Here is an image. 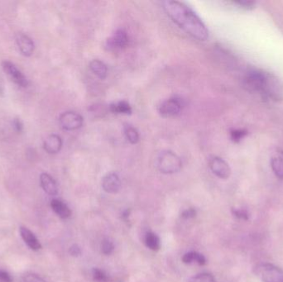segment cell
<instances>
[{"label": "cell", "mask_w": 283, "mask_h": 282, "mask_svg": "<svg viewBox=\"0 0 283 282\" xmlns=\"http://www.w3.org/2000/svg\"><path fill=\"white\" fill-rule=\"evenodd\" d=\"M234 4L245 9H251L255 6V2L253 1H236Z\"/></svg>", "instance_id": "f546056e"}, {"label": "cell", "mask_w": 283, "mask_h": 282, "mask_svg": "<svg viewBox=\"0 0 283 282\" xmlns=\"http://www.w3.org/2000/svg\"><path fill=\"white\" fill-rule=\"evenodd\" d=\"M182 109V103L180 99L172 98L162 102L158 108V112L164 118H170L179 115Z\"/></svg>", "instance_id": "52a82bcc"}, {"label": "cell", "mask_w": 283, "mask_h": 282, "mask_svg": "<svg viewBox=\"0 0 283 282\" xmlns=\"http://www.w3.org/2000/svg\"><path fill=\"white\" fill-rule=\"evenodd\" d=\"M40 183L43 191L49 195H56L58 193V186L56 181L47 173H43L40 175Z\"/></svg>", "instance_id": "5bb4252c"}, {"label": "cell", "mask_w": 283, "mask_h": 282, "mask_svg": "<svg viewBox=\"0 0 283 282\" xmlns=\"http://www.w3.org/2000/svg\"><path fill=\"white\" fill-rule=\"evenodd\" d=\"M20 234L23 242L27 244V246L31 250L39 251L42 249V244L39 242V240L29 229L25 227H21Z\"/></svg>", "instance_id": "4fadbf2b"}, {"label": "cell", "mask_w": 283, "mask_h": 282, "mask_svg": "<svg viewBox=\"0 0 283 282\" xmlns=\"http://www.w3.org/2000/svg\"><path fill=\"white\" fill-rule=\"evenodd\" d=\"M182 262L186 263V264H190V263L196 262H197L198 264L200 265V266H203V265L206 263V259H205L204 256H203L202 254H200V253H196V252H190V253H186V254L183 256Z\"/></svg>", "instance_id": "ac0fdd59"}, {"label": "cell", "mask_w": 283, "mask_h": 282, "mask_svg": "<svg viewBox=\"0 0 283 282\" xmlns=\"http://www.w3.org/2000/svg\"><path fill=\"white\" fill-rule=\"evenodd\" d=\"M129 215H130V210H127L124 211V214H123V218H124V220H128V217H129Z\"/></svg>", "instance_id": "d6a6232c"}, {"label": "cell", "mask_w": 283, "mask_h": 282, "mask_svg": "<svg viewBox=\"0 0 283 282\" xmlns=\"http://www.w3.org/2000/svg\"><path fill=\"white\" fill-rule=\"evenodd\" d=\"M188 282H216V280L211 274L201 273L191 277Z\"/></svg>", "instance_id": "7402d4cb"}, {"label": "cell", "mask_w": 283, "mask_h": 282, "mask_svg": "<svg viewBox=\"0 0 283 282\" xmlns=\"http://www.w3.org/2000/svg\"><path fill=\"white\" fill-rule=\"evenodd\" d=\"M110 110L115 114H123V115H131L132 109L129 103L126 101H120L117 103H113L110 105Z\"/></svg>", "instance_id": "ffe728a7"}, {"label": "cell", "mask_w": 283, "mask_h": 282, "mask_svg": "<svg viewBox=\"0 0 283 282\" xmlns=\"http://www.w3.org/2000/svg\"><path fill=\"white\" fill-rule=\"evenodd\" d=\"M209 167L212 172L220 179H228L231 174L229 164L220 157H215L209 161Z\"/></svg>", "instance_id": "ba28073f"}, {"label": "cell", "mask_w": 283, "mask_h": 282, "mask_svg": "<svg viewBox=\"0 0 283 282\" xmlns=\"http://www.w3.org/2000/svg\"><path fill=\"white\" fill-rule=\"evenodd\" d=\"M247 134V131L243 129H235L233 130L230 132V137H231L232 141L234 143H238L240 142L243 137Z\"/></svg>", "instance_id": "603a6c76"}, {"label": "cell", "mask_w": 283, "mask_h": 282, "mask_svg": "<svg viewBox=\"0 0 283 282\" xmlns=\"http://www.w3.org/2000/svg\"><path fill=\"white\" fill-rule=\"evenodd\" d=\"M243 84L250 93L260 95L263 99L276 100L281 97V86L272 75L259 69H251L245 74Z\"/></svg>", "instance_id": "7a4b0ae2"}, {"label": "cell", "mask_w": 283, "mask_h": 282, "mask_svg": "<svg viewBox=\"0 0 283 282\" xmlns=\"http://www.w3.org/2000/svg\"><path fill=\"white\" fill-rule=\"evenodd\" d=\"M254 273L263 282H283L282 270L270 263L258 265Z\"/></svg>", "instance_id": "277c9868"}, {"label": "cell", "mask_w": 283, "mask_h": 282, "mask_svg": "<svg viewBox=\"0 0 283 282\" xmlns=\"http://www.w3.org/2000/svg\"><path fill=\"white\" fill-rule=\"evenodd\" d=\"M25 282H46L43 278L34 273L26 274L23 277Z\"/></svg>", "instance_id": "4316f807"}, {"label": "cell", "mask_w": 283, "mask_h": 282, "mask_svg": "<svg viewBox=\"0 0 283 282\" xmlns=\"http://www.w3.org/2000/svg\"><path fill=\"white\" fill-rule=\"evenodd\" d=\"M124 133L126 137L131 144H136L139 141V134L137 129H135L132 126L127 125L124 127Z\"/></svg>", "instance_id": "44dd1931"}, {"label": "cell", "mask_w": 283, "mask_h": 282, "mask_svg": "<svg viewBox=\"0 0 283 282\" xmlns=\"http://www.w3.org/2000/svg\"><path fill=\"white\" fill-rule=\"evenodd\" d=\"M271 167L276 177L283 179V151L276 150L271 157Z\"/></svg>", "instance_id": "9a60e30c"}, {"label": "cell", "mask_w": 283, "mask_h": 282, "mask_svg": "<svg viewBox=\"0 0 283 282\" xmlns=\"http://www.w3.org/2000/svg\"><path fill=\"white\" fill-rule=\"evenodd\" d=\"M102 187L103 191L110 194L117 193L121 187V182L119 175L115 172L107 174L102 181Z\"/></svg>", "instance_id": "9c48e42d"}, {"label": "cell", "mask_w": 283, "mask_h": 282, "mask_svg": "<svg viewBox=\"0 0 283 282\" xmlns=\"http://www.w3.org/2000/svg\"><path fill=\"white\" fill-rule=\"evenodd\" d=\"M232 213L236 218L240 219V220H247L250 218V215L244 208H233Z\"/></svg>", "instance_id": "484cf974"}, {"label": "cell", "mask_w": 283, "mask_h": 282, "mask_svg": "<svg viewBox=\"0 0 283 282\" xmlns=\"http://www.w3.org/2000/svg\"><path fill=\"white\" fill-rule=\"evenodd\" d=\"M108 47L110 50L123 49L126 46L128 45V34L124 30L119 29L115 31L114 36L109 39Z\"/></svg>", "instance_id": "8fae6325"}, {"label": "cell", "mask_w": 283, "mask_h": 282, "mask_svg": "<svg viewBox=\"0 0 283 282\" xmlns=\"http://www.w3.org/2000/svg\"><path fill=\"white\" fill-rule=\"evenodd\" d=\"M93 278L96 282H106L108 280L106 274L99 268L93 269Z\"/></svg>", "instance_id": "d4e9b609"}, {"label": "cell", "mask_w": 283, "mask_h": 282, "mask_svg": "<svg viewBox=\"0 0 283 282\" xmlns=\"http://www.w3.org/2000/svg\"><path fill=\"white\" fill-rule=\"evenodd\" d=\"M145 244L146 246L153 251H158L161 248V241L157 234L154 233H147L145 237Z\"/></svg>", "instance_id": "d6986e66"}, {"label": "cell", "mask_w": 283, "mask_h": 282, "mask_svg": "<svg viewBox=\"0 0 283 282\" xmlns=\"http://www.w3.org/2000/svg\"><path fill=\"white\" fill-rule=\"evenodd\" d=\"M115 250V245L110 240H103L101 244V251L104 255H110Z\"/></svg>", "instance_id": "cb8c5ba5"}, {"label": "cell", "mask_w": 283, "mask_h": 282, "mask_svg": "<svg viewBox=\"0 0 283 282\" xmlns=\"http://www.w3.org/2000/svg\"><path fill=\"white\" fill-rule=\"evenodd\" d=\"M12 126L14 128V131L15 132H22L23 131V122L21 121L20 119H14L12 122Z\"/></svg>", "instance_id": "83f0119b"}, {"label": "cell", "mask_w": 283, "mask_h": 282, "mask_svg": "<svg viewBox=\"0 0 283 282\" xmlns=\"http://www.w3.org/2000/svg\"><path fill=\"white\" fill-rule=\"evenodd\" d=\"M62 148V140L61 137L56 134L48 136L44 141L43 148L49 154H56L61 151Z\"/></svg>", "instance_id": "7c38bea8"}, {"label": "cell", "mask_w": 283, "mask_h": 282, "mask_svg": "<svg viewBox=\"0 0 283 282\" xmlns=\"http://www.w3.org/2000/svg\"><path fill=\"white\" fill-rule=\"evenodd\" d=\"M1 80V79H0ZM5 92V87H4V84H3L2 81H0V94H4Z\"/></svg>", "instance_id": "836d02e7"}, {"label": "cell", "mask_w": 283, "mask_h": 282, "mask_svg": "<svg viewBox=\"0 0 283 282\" xmlns=\"http://www.w3.org/2000/svg\"><path fill=\"white\" fill-rule=\"evenodd\" d=\"M69 253L72 257H79L81 254V249L77 244H73L69 249Z\"/></svg>", "instance_id": "4dcf8cb0"}, {"label": "cell", "mask_w": 283, "mask_h": 282, "mask_svg": "<svg viewBox=\"0 0 283 282\" xmlns=\"http://www.w3.org/2000/svg\"><path fill=\"white\" fill-rule=\"evenodd\" d=\"M90 68L93 73L101 80L105 79L108 75V68L103 61L99 60H93L92 61H90Z\"/></svg>", "instance_id": "e0dca14e"}, {"label": "cell", "mask_w": 283, "mask_h": 282, "mask_svg": "<svg viewBox=\"0 0 283 282\" xmlns=\"http://www.w3.org/2000/svg\"><path fill=\"white\" fill-rule=\"evenodd\" d=\"M0 282H13V280L7 271L0 270Z\"/></svg>", "instance_id": "1f68e13d"}, {"label": "cell", "mask_w": 283, "mask_h": 282, "mask_svg": "<svg viewBox=\"0 0 283 282\" xmlns=\"http://www.w3.org/2000/svg\"><path fill=\"white\" fill-rule=\"evenodd\" d=\"M163 8L167 15L189 35L199 41H205L209 31L201 19L187 5L178 1H165Z\"/></svg>", "instance_id": "6da1fadb"}, {"label": "cell", "mask_w": 283, "mask_h": 282, "mask_svg": "<svg viewBox=\"0 0 283 282\" xmlns=\"http://www.w3.org/2000/svg\"><path fill=\"white\" fill-rule=\"evenodd\" d=\"M2 68L9 78L18 87L26 88L28 86V81L23 72L11 61H5L2 62Z\"/></svg>", "instance_id": "5b68a950"}, {"label": "cell", "mask_w": 283, "mask_h": 282, "mask_svg": "<svg viewBox=\"0 0 283 282\" xmlns=\"http://www.w3.org/2000/svg\"><path fill=\"white\" fill-rule=\"evenodd\" d=\"M59 121L62 128L67 131L78 129L83 125V118L72 111L63 113L59 118Z\"/></svg>", "instance_id": "8992f818"}, {"label": "cell", "mask_w": 283, "mask_h": 282, "mask_svg": "<svg viewBox=\"0 0 283 282\" xmlns=\"http://www.w3.org/2000/svg\"><path fill=\"white\" fill-rule=\"evenodd\" d=\"M196 210L195 208H189L187 210L183 211L182 214V219L184 220H190L196 217Z\"/></svg>", "instance_id": "f1b7e54d"}, {"label": "cell", "mask_w": 283, "mask_h": 282, "mask_svg": "<svg viewBox=\"0 0 283 282\" xmlns=\"http://www.w3.org/2000/svg\"><path fill=\"white\" fill-rule=\"evenodd\" d=\"M51 207L52 210L61 219H68L72 215V211L64 202L60 199H52L51 201Z\"/></svg>", "instance_id": "2e32d148"}, {"label": "cell", "mask_w": 283, "mask_h": 282, "mask_svg": "<svg viewBox=\"0 0 283 282\" xmlns=\"http://www.w3.org/2000/svg\"><path fill=\"white\" fill-rule=\"evenodd\" d=\"M16 43L18 49L24 56H31L35 49L33 41L29 37L23 33H18L16 37Z\"/></svg>", "instance_id": "30bf717a"}, {"label": "cell", "mask_w": 283, "mask_h": 282, "mask_svg": "<svg viewBox=\"0 0 283 282\" xmlns=\"http://www.w3.org/2000/svg\"><path fill=\"white\" fill-rule=\"evenodd\" d=\"M156 165L163 174H174L182 169V162L180 157L171 151H162L157 156Z\"/></svg>", "instance_id": "3957f363"}]
</instances>
